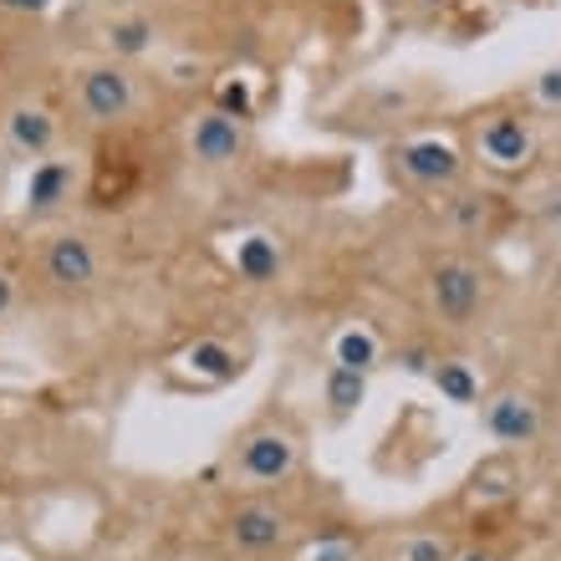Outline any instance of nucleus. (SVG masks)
<instances>
[{
    "instance_id": "nucleus-1",
    "label": "nucleus",
    "mask_w": 561,
    "mask_h": 561,
    "mask_svg": "<svg viewBox=\"0 0 561 561\" xmlns=\"http://www.w3.org/2000/svg\"><path fill=\"white\" fill-rule=\"evenodd\" d=\"M428 301L449 327H465L480 311V271L470 261H439L428 271Z\"/></svg>"
},
{
    "instance_id": "nucleus-2",
    "label": "nucleus",
    "mask_w": 561,
    "mask_h": 561,
    "mask_svg": "<svg viewBox=\"0 0 561 561\" xmlns=\"http://www.w3.org/2000/svg\"><path fill=\"white\" fill-rule=\"evenodd\" d=\"M296 470V439L286 428H255L251 439L240 444V474L255 485H280Z\"/></svg>"
},
{
    "instance_id": "nucleus-3",
    "label": "nucleus",
    "mask_w": 561,
    "mask_h": 561,
    "mask_svg": "<svg viewBox=\"0 0 561 561\" xmlns=\"http://www.w3.org/2000/svg\"><path fill=\"white\" fill-rule=\"evenodd\" d=\"M77 98H82V113L92 123H118L134 113V77L123 67H92V72H82Z\"/></svg>"
},
{
    "instance_id": "nucleus-4",
    "label": "nucleus",
    "mask_w": 561,
    "mask_h": 561,
    "mask_svg": "<svg viewBox=\"0 0 561 561\" xmlns=\"http://www.w3.org/2000/svg\"><path fill=\"white\" fill-rule=\"evenodd\" d=\"M393 159H399V169L414 179V184H428V190L455 184L459 169H465L459 148L444 144V138H414V144H399V148H393Z\"/></svg>"
},
{
    "instance_id": "nucleus-5",
    "label": "nucleus",
    "mask_w": 561,
    "mask_h": 561,
    "mask_svg": "<svg viewBox=\"0 0 561 561\" xmlns=\"http://www.w3.org/2000/svg\"><path fill=\"white\" fill-rule=\"evenodd\" d=\"M190 148L205 169H225V163H236L240 153H245V123L230 118V113H220V107H209L205 118L194 123Z\"/></svg>"
},
{
    "instance_id": "nucleus-6",
    "label": "nucleus",
    "mask_w": 561,
    "mask_h": 561,
    "mask_svg": "<svg viewBox=\"0 0 561 561\" xmlns=\"http://www.w3.org/2000/svg\"><path fill=\"white\" fill-rule=\"evenodd\" d=\"M46 280L61 286V291H82L98 280V251H92L88 236H57L46 245Z\"/></svg>"
},
{
    "instance_id": "nucleus-7",
    "label": "nucleus",
    "mask_w": 561,
    "mask_h": 561,
    "mask_svg": "<svg viewBox=\"0 0 561 561\" xmlns=\"http://www.w3.org/2000/svg\"><path fill=\"white\" fill-rule=\"evenodd\" d=\"M536 153V138L531 128L511 113H495V118L480 123V159L495 163V169H520V163H531Z\"/></svg>"
},
{
    "instance_id": "nucleus-8",
    "label": "nucleus",
    "mask_w": 561,
    "mask_h": 561,
    "mask_svg": "<svg viewBox=\"0 0 561 561\" xmlns=\"http://www.w3.org/2000/svg\"><path fill=\"white\" fill-rule=\"evenodd\" d=\"M77 190V163L72 159H42L26 179V215L42 220V215H57Z\"/></svg>"
},
{
    "instance_id": "nucleus-9",
    "label": "nucleus",
    "mask_w": 561,
    "mask_h": 561,
    "mask_svg": "<svg viewBox=\"0 0 561 561\" xmlns=\"http://www.w3.org/2000/svg\"><path fill=\"white\" fill-rule=\"evenodd\" d=\"M485 428L501 444H531L541 434V409L526 393H501L485 403Z\"/></svg>"
},
{
    "instance_id": "nucleus-10",
    "label": "nucleus",
    "mask_w": 561,
    "mask_h": 561,
    "mask_svg": "<svg viewBox=\"0 0 561 561\" xmlns=\"http://www.w3.org/2000/svg\"><path fill=\"white\" fill-rule=\"evenodd\" d=\"M51 144H57V118H51L46 107L21 103L5 113V148L26 153V159H46Z\"/></svg>"
},
{
    "instance_id": "nucleus-11",
    "label": "nucleus",
    "mask_w": 561,
    "mask_h": 561,
    "mask_svg": "<svg viewBox=\"0 0 561 561\" xmlns=\"http://www.w3.org/2000/svg\"><path fill=\"white\" fill-rule=\"evenodd\" d=\"M230 541L240 551H271L286 541V516L271 511V505H240L230 516Z\"/></svg>"
},
{
    "instance_id": "nucleus-12",
    "label": "nucleus",
    "mask_w": 561,
    "mask_h": 561,
    "mask_svg": "<svg viewBox=\"0 0 561 561\" xmlns=\"http://www.w3.org/2000/svg\"><path fill=\"white\" fill-rule=\"evenodd\" d=\"M236 276L251 286H266L280 276V245L271 236H245L236 245Z\"/></svg>"
},
{
    "instance_id": "nucleus-13",
    "label": "nucleus",
    "mask_w": 561,
    "mask_h": 561,
    "mask_svg": "<svg viewBox=\"0 0 561 561\" xmlns=\"http://www.w3.org/2000/svg\"><path fill=\"white\" fill-rule=\"evenodd\" d=\"M428 383L439 388V399L455 403V409H470V403H480V378H474V368H470V363H459V357H444V363H434Z\"/></svg>"
},
{
    "instance_id": "nucleus-14",
    "label": "nucleus",
    "mask_w": 561,
    "mask_h": 561,
    "mask_svg": "<svg viewBox=\"0 0 561 561\" xmlns=\"http://www.w3.org/2000/svg\"><path fill=\"white\" fill-rule=\"evenodd\" d=\"M184 368L199 373V378H209V383H230V378L240 373V363H236V353H230L225 342L199 337V342H190V347H184Z\"/></svg>"
},
{
    "instance_id": "nucleus-15",
    "label": "nucleus",
    "mask_w": 561,
    "mask_h": 561,
    "mask_svg": "<svg viewBox=\"0 0 561 561\" xmlns=\"http://www.w3.org/2000/svg\"><path fill=\"white\" fill-rule=\"evenodd\" d=\"M322 393H327V403H332V414L347 419L368 399V373H353V368H337V363H332L322 378Z\"/></svg>"
},
{
    "instance_id": "nucleus-16",
    "label": "nucleus",
    "mask_w": 561,
    "mask_h": 561,
    "mask_svg": "<svg viewBox=\"0 0 561 561\" xmlns=\"http://www.w3.org/2000/svg\"><path fill=\"white\" fill-rule=\"evenodd\" d=\"M332 363H337V368H353V373H373L378 368V337H373L368 327H347V332H337V342H332Z\"/></svg>"
},
{
    "instance_id": "nucleus-17",
    "label": "nucleus",
    "mask_w": 561,
    "mask_h": 561,
    "mask_svg": "<svg viewBox=\"0 0 561 561\" xmlns=\"http://www.w3.org/2000/svg\"><path fill=\"white\" fill-rule=\"evenodd\" d=\"M107 42H113L118 57H144L148 46H153V21L148 15H123V21L107 26Z\"/></svg>"
},
{
    "instance_id": "nucleus-18",
    "label": "nucleus",
    "mask_w": 561,
    "mask_h": 561,
    "mask_svg": "<svg viewBox=\"0 0 561 561\" xmlns=\"http://www.w3.org/2000/svg\"><path fill=\"white\" fill-rule=\"evenodd\" d=\"M215 107H220V113H230V118H251L255 113V92H251V82H245V77H225L220 88H215Z\"/></svg>"
},
{
    "instance_id": "nucleus-19",
    "label": "nucleus",
    "mask_w": 561,
    "mask_h": 561,
    "mask_svg": "<svg viewBox=\"0 0 561 561\" xmlns=\"http://www.w3.org/2000/svg\"><path fill=\"white\" fill-rule=\"evenodd\" d=\"M474 495H480V501L511 495V470H505V465H485V470H474Z\"/></svg>"
},
{
    "instance_id": "nucleus-20",
    "label": "nucleus",
    "mask_w": 561,
    "mask_h": 561,
    "mask_svg": "<svg viewBox=\"0 0 561 561\" xmlns=\"http://www.w3.org/2000/svg\"><path fill=\"white\" fill-rule=\"evenodd\" d=\"M459 230H474V225H485V194H459L455 205H449Z\"/></svg>"
},
{
    "instance_id": "nucleus-21",
    "label": "nucleus",
    "mask_w": 561,
    "mask_h": 561,
    "mask_svg": "<svg viewBox=\"0 0 561 561\" xmlns=\"http://www.w3.org/2000/svg\"><path fill=\"white\" fill-rule=\"evenodd\" d=\"M403 561H455V551L444 547L439 536H414V541L403 547Z\"/></svg>"
},
{
    "instance_id": "nucleus-22",
    "label": "nucleus",
    "mask_w": 561,
    "mask_h": 561,
    "mask_svg": "<svg viewBox=\"0 0 561 561\" xmlns=\"http://www.w3.org/2000/svg\"><path fill=\"white\" fill-rule=\"evenodd\" d=\"M536 103L541 107H561V67H547L536 77Z\"/></svg>"
},
{
    "instance_id": "nucleus-23",
    "label": "nucleus",
    "mask_w": 561,
    "mask_h": 561,
    "mask_svg": "<svg viewBox=\"0 0 561 561\" xmlns=\"http://www.w3.org/2000/svg\"><path fill=\"white\" fill-rule=\"evenodd\" d=\"M393 363H399L403 373H414V378H428V373H434V363H439V357H428L424 347H403V353L393 357Z\"/></svg>"
},
{
    "instance_id": "nucleus-24",
    "label": "nucleus",
    "mask_w": 561,
    "mask_h": 561,
    "mask_svg": "<svg viewBox=\"0 0 561 561\" xmlns=\"http://www.w3.org/2000/svg\"><path fill=\"white\" fill-rule=\"evenodd\" d=\"M307 561H357V551L347 547V541H317V547L307 551Z\"/></svg>"
},
{
    "instance_id": "nucleus-25",
    "label": "nucleus",
    "mask_w": 561,
    "mask_h": 561,
    "mask_svg": "<svg viewBox=\"0 0 561 561\" xmlns=\"http://www.w3.org/2000/svg\"><path fill=\"white\" fill-rule=\"evenodd\" d=\"M0 11H21V15H42V11H51V0H0Z\"/></svg>"
},
{
    "instance_id": "nucleus-26",
    "label": "nucleus",
    "mask_w": 561,
    "mask_h": 561,
    "mask_svg": "<svg viewBox=\"0 0 561 561\" xmlns=\"http://www.w3.org/2000/svg\"><path fill=\"white\" fill-rule=\"evenodd\" d=\"M11 307H15V280L5 276V271H0V317H5Z\"/></svg>"
},
{
    "instance_id": "nucleus-27",
    "label": "nucleus",
    "mask_w": 561,
    "mask_h": 561,
    "mask_svg": "<svg viewBox=\"0 0 561 561\" xmlns=\"http://www.w3.org/2000/svg\"><path fill=\"white\" fill-rule=\"evenodd\" d=\"M459 561H490V557H480V551H470V557H459Z\"/></svg>"
},
{
    "instance_id": "nucleus-28",
    "label": "nucleus",
    "mask_w": 561,
    "mask_h": 561,
    "mask_svg": "<svg viewBox=\"0 0 561 561\" xmlns=\"http://www.w3.org/2000/svg\"><path fill=\"white\" fill-rule=\"evenodd\" d=\"M0 169H5V144H0Z\"/></svg>"
}]
</instances>
